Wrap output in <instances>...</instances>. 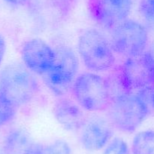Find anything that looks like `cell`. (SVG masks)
<instances>
[{"label":"cell","mask_w":154,"mask_h":154,"mask_svg":"<svg viewBox=\"0 0 154 154\" xmlns=\"http://www.w3.org/2000/svg\"><path fill=\"white\" fill-rule=\"evenodd\" d=\"M38 89L31 71L20 63L8 65L0 72V95L17 108L30 102Z\"/></svg>","instance_id":"cell-1"},{"label":"cell","mask_w":154,"mask_h":154,"mask_svg":"<svg viewBox=\"0 0 154 154\" xmlns=\"http://www.w3.org/2000/svg\"><path fill=\"white\" fill-rule=\"evenodd\" d=\"M72 89L76 102L87 111L108 110L112 101L108 79L94 72L80 74L74 82Z\"/></svg>","instance_id":"cell-2"},{"label":"cell","mask_w":154,"mask_h":154,"mask_svg":"<svg viewBox=\"0 0 154 154\" xmlns=\"http://www.w3.org/2000/svg\"><path fill=\"white\" fill-rule=\"evenodd\" d=\"M78 50L80 57L89 70L105 72L115 65V52L111 42L96 29H89L80 36Z\"/></svg>","instance_id":"cell-3"},{"label":"cell","mask_w":154,"mask_h":154,"mask_svg":"<svg viewBox=\"0 0 154 154\" xmlns=\"http://www.w3.org/2000/svg\"><path fill=\"white\" fill-rule=\"evenodd\" d=\"M149 113L138 95L130 93L111 101L108 108V119L114 128L130 134L140 126Z\"/></svg>","instance_id":"cell-4"},{"label":"cell","mask_w":154,"mask_h":154,"mask_svg":"<svg viewBox=\"0 0 154 154\" xmlns=\"http://www.w3.org/2000/svg\"><path fill=\"white\" fill-rule=\"evenodd\" d=\"M148 40V30L144 24L126 19L112 28L110 42L114 52L129 58L142 54Z\"/></svg>","instance_id":"cell-5"},{"label":"cell","mask_w":154,"mask_h":154,"mask_svg":"<svg viewBox=\"0 0 154 154\" xmlns=\"http://www.w3.org/2000/svg\"><path fill=\"white\" fill-rule=\"evenodd\" d=\"M55 51L54 65L44 77L46 84L53 91L63 95L72 87L76 79L78 59L73 50L66 45L58 46Z\"/></svg>","instance_id":"cell-6"},{"label":"cell","mask_w":154,"mask_h":154,"mask_svg":"<svg viewBox=\"0 0 154 154\" xmlns=\"http://www.w3.org/2000/svg\"><path fill=\"white\" fill-rule=\"evenodd\" d=\"M21 57L27 69L45 75L54 65L56 51L43 39L34 38L24 42L21 48Z\"/></svg>","instance_id":"cell-7"},{"label":"cell","mask_w":154,"mask_h":154,"mask_svg":"<svg viewBox=\"0 0 154 154\" xmlns=\"http://www.w3.org/2000/svg\"><path fill=\"white\" fill-rule=\"evenodd\" d=\"M120 71L126 87L132 93V91L154 84L153 66L145 51L139 56L126 59Z\"/></svg>","instance_id":"cell-8"},{"label":"cell","mask_w":154,"mask_h":154,"mask_svg":"<svg viewBox=\"0 0 154 154\" xmlns=\"http://www.w3.org/2000/svg\"><path fill=\"white\" fill-rule=\"evenodd\" d=\"M132 7V0H90V10L100 25L114 28L127 19Z\"/></svg>","instance_id":"cell-9"},{"label":"cell","mask_w":154,"mask_h":154,"mask_svg":"<svg viewBox=\"0 0 154 154\" xmlns=\"http://www.w3.org/2000/svg\"><path fill=\"white\" fill-rule=\"evenodd\" d=\"M113 128L108 119L100 116H93L86 121L81 134L83 147L95 152L103 149L113 137Z\"/></svg>","instance_id":"cell-10"},{"label":"cell","mask_w":154,"mask_h":154,"mask_svg":"<svg viewBox=\"0 0 154 154\" xmlns=\"http://www.w3.org/2000/svg\"><path fill=\"white\" fill-rule=\"evenodd\" d=\"M54 114L59 124L69 131L81 129L87 121L82 107L77 102L68 98H61L57 101Z\"/></svg>","instance_id":"cell-11"},{"label":"cell","mask_w":154,"mask_h":154,"mask_svg":"<svg viewBox=\"0 0 154 154\" xmlns=\"http://www.w3.org/2000/svg\"><path fill=\"white\" fill-rule=\"evenodd\" d=\"M33 140L28 133L23 130L11 131L4 141L5 154H25Z\"/></svg>","instance_id":"cell-12"},{"label":"cell","mask_w":154,"mask_h":154,"mask_svg":"<svg viewBox=\"0 0 154 154\" xmlns=\"http://www.w3.org/2000/svg\"><path fill=\"white\" fill-rule=\"evenodd\" d=\"M70 145L63 140H57L49 143L33 141L25 154H72Z\"/></svg>","instance_id":"cell-13"},{"label":"cell","mask_w":154,"mask_h":154,"mask_svg":"<svg viewBox=\"0 0 154 154\" xmlns=\"http://www.w3.org/2000/svg\"><path fill=\"white\" fill-rule=\"evenodd\" d=\"M132 154H154V130L137 133L132 143Z\"/></svg>","instance_id":"cell-14"},{"label":"cell","mask_w":154,"mask_h":154,"mask_svg":"<svg viewBox=\"0 0 154 154\" xmlns=\"http://www.w3.org/2000/svg\"><path fill=\"white\" fill-rule=\"evenodd\" d=\"M17 107L0 95V127L7 125L15 116Z\"/></svg>","instance_id":"cell-15"},{"label":"cell","mask_w":154,"mask_h":154,"mask_svg":"<svg viewBox=\"0 0 154 154\" xmlns=\"http://www.w3.org/2000/svg\"><path fill=\"white\" fill-rule=\"evenodd\" d=\"M103 154H130L127 143L121 137L111 139L104 150Z\"/></svg>","instance_id":"cell-16"},{"label":"cell","mask_w":154,"mask_h":154,"mask_svg":"<svg viewBox=\"0 0 154 154\" xmlns=\"http://www.w3.org/2000/svg\"><path fill=\"white\" fill-rule=\"evenodd\" d=\"M136 94L144 103L149 113H154V84L140 89Z\"/></svg>","instance_id":"cell-17"},{"label":"cell","mask_w":154,"mask_h":154,"mask_svg":"<svg viewBox=\"0 0 154 154\" xmlns=\"http://www.w3.org/2000/svg\"><path fill=\"white\" fill-rule=\"evenodd\" d=\"M6 51V42L4 36L0 33V63L3 60Z\"/></svg>","instance_id":"cell-18"},{"label":"cell","mask_w":154,"mask_h":154,"mask_svg":"<svg viewBox=\"0 0 154 154\" xmlns=\"http://www.w3.org/2000/svg\"><path fill=\"white\" fill-rule=\"evenodd\" d=\"M140 5H142L154 14V0H141Z\"/></svg>","instance_id":"cell-19"},{"label":"cell","mask_w":154,"mask_h":154,"mask_svg":"<svg viewBox=\"0 0 154 154\" xmlns=\"http://www.w3.org/2000/svg\"><path fill=\"white\" fill-rule=\"evenodd\" d=\"M59 1L61 3L62 5L63 6V8H64L65 10L66 11V12H68L69 8L71 7V5H72L73 3H75L77 0H59Z\"/></svg>","instance_id":"cell-20"},{"label":"cell","mask_w":154,"mask_h":154,"mask_svg":"<svg viewBox=\"0 0 154 154\" xmlns=\"http://www.w3.org/2000/svg\"><path fill=\"white\" fill-rule=\"evenodd\" d=\"M4 1L12 5H23L28 2L29 0H4Z\"/></svg>","instance_id":"cell-21"},{"label":"cell","mask_w":154,"mask_h":154,"mask_svg":"<svg viewBox=\"0 0 154 154\" xmlns=\"http://www.w3.org/2000/svg\"><path fill=\"white\" fill-rule=\"evenodd\" d=\"M145 52L147 53V54L148 55V57H150V60H151L154 70V45H152V46L150 47V48H149L148 49L146 50Z\"/></svg>","instance_id":"cell-22"}]
</instances>
